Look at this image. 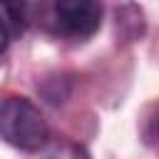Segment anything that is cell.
Instances as JSON below:
<instances>
[{
  "label": "cell",
  "mask_w": 159,
  "mask_h": 159,
  "mask_svg": "<svg viewBox=\"0 0 159 159\" xmlns=\"http://www.w3.org/2000/svg\"><path fill=\"white\" fill-rule=\"evenodd\" d=\"M0 137L22 152H37L47 144L50 129L27 97H7L0 102Z\"/></svg>",
  "instance_id": "6da1fadb"
},
{
  "label": "cell",
  "mask_w": 159,
  "mask_h": 159,
  "mask_svg": "<svg viewBox=\"0 0 159 159\" xmlns=\"http://www.w3.org/2000/svg\"><path fill=\"white\" fill-rule=\"evenodd\" d=\"M42 25L60 37H89L102 22L99 0H40Z\"/></svg>",
  "instance_id": "7a4b0ae2"
},
{
  "label": "cell",
  "mask_w": 159,
  "mask_h": 159,
  "mask_svg": "<svg viewBox=\"0 0 159 159\" xmlns=\"http://www.w3.org/2000/svg\"><path fill=\"white\" fill-rule=\"evenodd\" d=\"M0 7L5 12V25L12 35H20L27 25L30 15V2L27 0H0Z\"/></svg>",
  "instance_id": "3957f363"
},
{
  "label": "cell",
  "mask_w": 159,
  "mask_h": 159,
  "mask_svg": "<svg viewBox=\"0 0 159 159\" xmlns=\"http://www.w3.org/2000/svg\"><path fill=\"white\" fill-rule=\"evenodd\" d=\"M45 159H89V154L82 144H75L70 139H60V142H52L45 149Z\"/></svg>",
  "instance_id": "277c9868"
},
{
  "label": "cell",
  "mask_w": 159,
  "mask_h": 159,
  "mask_svg": "<svg viewBox=\"0 0 159 159\" xmlns=\"http://www.w3.org/2000/svg\"><path fill=\"white\" fill-rule=\"evenodd\" d=\"M7 42H10V30H7V25H5V20L0 17V55L7 50Z\"/></svg>",
  "instance_id": "5b68a950"
}]
</instances>
